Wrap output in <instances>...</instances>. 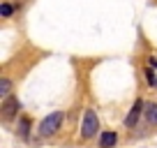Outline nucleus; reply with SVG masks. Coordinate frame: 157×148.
I'll return each mask as SVG.
<instances>
[{
    "mask_svg": "<svg viewBox=\"0 0 157 148\" xmlns=\"http://www.w3.org/2000/svg\"><path fill=\"white\" fill-rule=\"evenodd\" d=\"M143 114H146V120H148V123L157 125V104H155V102H148Z\"/></svg>",
    "mask_w": 157,
    "mask_h": 148,
    "instance_id": "obj_5",
    "label": "nucleus"
},
{
    "mask_svg": "<svg viewBox=\"0 0 157 148\" xmlns=\"http://www.w3.org/2000/svg\"><path fill=\"white\" fill-rule=\"evenodd\" d=\"M116 132H104L102 139H99V148H113L116 146Z\"/></svg>",
    "mask_w": 157,
    "mask_h": 148,
    "instance_id": "obj_6",
    "label": "nucleus"
},
{
    "mask_svg": "<svg viewBox=\"0 0 157 148\" xmlns=\"http://www.w3.org/2000/svg\"><path fill=\"white\" fill-rule=\"evenodd\" d=\"M99 130V120H97V114L95 111H86L83 116V125H81V134L83 139H93Z\"/></svg>",
    "mask_w": 157,
    "mask_h": 148,
    "instance_id": "obj_2",
    "label": "nucleus"
},
{
    "mask_svg": "<svg viewBox=\"0 0 157 148\" xmlns=\"http://www.w3.org/2000/svg\"><path fill=\"white\" fill-rule=\"evenodd\" d=\"M28 127H30V120L28 118H21V125H19V134H21V137H28Z\"/></svg>",
    "mask_w": 157,
    "mask_h": 148,
    "instance_id": "obj_7",
    "label": "nucleus"
},
{
    "mask_svg": "<svg viewBox=\"0 0 157 148\" xmlns=\"http://www.w3.org/2000/svg\"><path fill=\"white\" fill-rule=\"evenodd\" d=\"M0 95H2V97H10V81L7 79H0Z\"/></svg>",
    "mask_w": 157,
    "mask_h": 148,
    "instance_id": "obj_8",
    "label": "nucleus"
},
{
    "mask_svg": "<svg viewBox=\"0 0 157 148\" xmlns=\"http://www.w3.org/2000/svg\"><path fill=\"white\" fill-rule=\"evenodd\" d=\"M12 12H14V7H12V5H7V2H5L2 7H0V14H2V16H10Z\"/></svg>",
    "mask_w": 157,
    "mask_h": 148,
    "instance_id": "obj_9",
    "label": "nucleus"
},
{
    "mask_svg": "<svg viewBox=\"0 0 157 148\" xmlns=\"http://www.w3.org/2000/svg\"><path fill=\"white\" fill-rule=\"evenodd\" d=\"M16 111H19V99L16 97H5V102H2V107H0V114H2V118L5 120H12L16 116Z\"/></svg>",
    "mask_w": 157,
    "mask_h": 148,
    "instance_id": "obj_3",
    "label": "nucleus"
},
{
    "mask_svg": "<svg viewBox=\"0 0 157 148\" xmlns=\"http://www.w3.org/2000/svg\"><path fill=\"white\" fill-rule=\"evenodd\" d=\"M146 81H148V84H157L155 72H152V69H146Z\"/></svg>",
    "mask_w": 157,
    "mask_h": 148,
    "instance_id": "obj_10",
    "label": "nucleus"
},
{
    "mask_svg": "<svg viewBox=\"0 0 157 148\" xmlns=\"http://www.w3.org/2000/svg\"><path fill=\"white\" fill-rule=\"evenodd\" d=\"M60 123H63V114H60V111L49 114L42 123H39V134H42V137H51V134H56V130L60 127Z\"/></svg>",
    "mask_w": 157,
    "mask_h": 148,
    "instance_id": "obj_1",
    "label": "nucleus"
},
{
    "mask_svg": "<svg viewBox=\"0 0 157 148\" xmlns=\"http://www.w3.org/2000/svg\"><path fill=\"white\" fill-rule=\"evenodd\" d=\"M143 109H146V107H143V102H141V99H136L134 107H132V111H129L127 118H125V125H127V127H134V125H136V120H139V116H141Z\"/></svg>",
    "mask_w": 157,
    "mask_h": 148,
    "instance_id": "obj_4",
    "label": "nucleus"
}]
</instances>
